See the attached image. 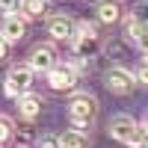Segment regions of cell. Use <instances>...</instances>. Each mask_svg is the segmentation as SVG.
<instances>
[{
  "label": "cell",
  "mask_w": 148,
  "mask_h": 148,
  "mask_svg": "<svg viewBox=\"0 0 148 148\" xmlns=\"http://www.w3.org/2000/svg\"><path fill=\"white\" fill-rule=\"evenodd\" d=\"M107 89L113 92V95H130L133 89H136V77H133L127 68L116 65V68L107 71Z\"/></svg>",
  "instance_id": "obj_5"
},
{
  "label": "cell",
  "mask_w": 148,
  "mask_h": 148,
  "mask_svg": "<svg viewBox=\"0 0 148 148\" xmlns=\"http://www.w3.org/2000/svg\"><path fill=\"white\" fill-rule=\"evenodd\" d=\"M133 45H136V47H139V51H142V53L148 56V27H142V33H139V39H136V42H133Z\"/></svg>",
  "instance_id": "obj_20"
},
{
  "label": "cell",
  "mask_w": 148,
  "mask_h": 148,
  "mask_svg": "<svg viewBox=\"0 0 148 148\" xmlns=\"http://www.w3.org/2000/svg\"><path fill=\"white\" fill-rule=\"evenodd\" d=\"M47 83H51L53 92H68V89L77 86V71H74L68 62H62V65L56 62L51 71H47Z\"/></svg>",
  "instance_id": "obj_6"
},
{
  "label": "cell",
  "mask_w": 148,
  "mask_h": 148,
  "mask_svg": "<svg viewBox=\"0 0 148 148\" xmlns=\"http://www.w3.org/2000/svg\"><path fill=\"white\" fill-rule=\"evenodd\" d=\"M45 6V0H21V18H42Z\"/></svg>",
  "instance_id": "obj_13"
},
{
  "label": "cell",
  "mask_w": 148,
  "mask_h": 148,
  "mask_svg": "<svg viewBox=\"0 0 148 148\" xmlns=\"http://www.w3.org/2000/svg\"><path fill=\"white\" fill-rule=\"evenodd\" d=\"M30 68H33V74L36 71H51L53 65H56V47L53 45H36L33 51H30V62H27Z\"/></svg>",
  "instance_id": "obj_7"
},
{
  "label": "cell",
  "mask_w": 148,
  "mask_h": 148,
  "mask_svg": "<svg viewBox=\"0 0 148 148\" xmlns=\"http://www.w3.org/2000/svg\"><path fill=\"white\" fill-rule=\"evenodd\" d=\"M68 119H71V125L74 127H89L92 121L98 119V98L89 95V92H80V95H74L71 98V104H68Z\"/></svg>",
  "instance_id": "obj_1"
},
{
  "label": "cell",
  "mask_w": 148,
  "mask_h": 148,
  "mask_svg": "<svg viewBox=\"0 0 148 148\" xmlns=\"http://www.w3.org/2000/svg\"><path fill=\"white\" fill-rule=\"evenodd\" d=\"M12 133H15V121L9 116H0V142H6Z\"/></svg>",
  "instance_id": "obj_15"
},
{
  "label": "cell",
  "mask_w": 148,
  "mask_h": 148,
  "mask_svg": "<svg viewBox=\"0 0 148 148\" xmlns=\"http://www.w3.org/2000/svg\"><path fill=\"white\" fill-rule=\"evenodd\" d=\"M133 77H136V83H148V59L136 68V74H133Z\"/></svg>",
  "instance_id": "obj_21"
},
{
  "label": "cell",
  "mask_w": 148,
  "mask_h": 148,
  "mask_svg": "<svg viewBox=\"0 0 148 148\" xmlns=\"http://www.w3.org/2000/svg\"><path fill=\"white\" fill-rule=\"evenodd\" d=\"M24 36H27V21H24L21 15H6L3 27H0V39H6L9 45L21 42Z\"/></svg>",
  "instance_id": "obj_8"
},
{
  "label": "cell",
  "mask_w": 148,
  "mask_h": 148,
  "mask_svg": "<svg viewBox=\"0 0 148 148\" xmlns=\"http://www.w3.org/2000/svg\"><path fill=\"white\" fill-rule=\"evenodd\" d=\"M42 107H45L42 95H33V92H27V95H21V98H18V113H21L24 119H36V116L42 113Z\"/></svg>",
  "instance_id": "obj_11"
},
{
  "label": "cell",
  "mask_w": 148,
  "mask_h": 148,
  "mask_svg": "<svg viewBox=\"0 0 148 148\" xmlns=\"http://www.w3.org/2000/svg\"><path fill=\"white\" fill-rule=\"evenodd\" d=\"M71 45H74V56L92 59L98 51H101V36H98V30L92 27V24L80 21V24H74V39H71Z\"/></svg>",
  "instance_id": "obj_2"
},
{
  "label": "cell",
  "mask_w": 148,
  "mask_h": 148,
  "mask_svg": "<svg viewBox=\"0 0 148 148\" xmlns=\"http://www.w3.org/2000/svg\"><path fill=\"white\" fill-rule=\"evenodd\" d=\"M47 33H51L56 42H71L74 39V21L68 15H53L47 21Z\"/></svg>",
  "instance_id": "obj_9"
},
{
  "label": "cell",
  "mask_w": 148,
  "mask_h": 148,
  "mask_svg": "<svg viewBox=\"0 0 148 148\" xmlns=\"http://www.w3.org/2000/svg\"><path fill=\"white\" fill-rule=\"evenodd\" d=\"M6 53H9V42L0 39V59H6Z\"/></svg>",
  "instance_id": "obj_22"
},
{
  "label": "cell",
  "mask_w": 148,
  "mask_h": 148,
  "mask_svg": "<svg viewBox=\"0 0 148 148\" xmlns=\"http://www.w3.org/2000/svg\"><path fill=\"white\" fill-rule=\"evenodd\" d=\"M136 121H133L130 116H113L110 119V125H107V130H110V136H113L116 142H125V145H136Z\"/></svg>",
  "instance_id": "obj_4"
},
{
  "label": "cell",
  "mask_w": 148,
  "mask_h": 148,
  "mask_svg": "<svg viewBox=\"0 0 148 148\" xmlns=\"http://www.w3.org/2000/svg\"><path fill=\"white\" fill-rule=\"evenodd\" d=\"M0 12H6V15L21 12V0H0Z\"/></svg>",
  "instance_id": "obj_18"
},
{
  "label": "cell",
  "mask_w": 148,
  "mask_h": 148,
  "mask_svg": "<svg viewBox=\"0 0 148 148\" xmlns=\"http://www.w3.org/2000/svg\"><path fill=\"white\" fill-rule=\"evenodd\" d=\"M30 86H33V68H30L27 62L12 65V68L6 71V86H3V92H6L9 98H21V95H27Z\"/></svg>",
  "instance_id": "obj_3"
},
{
  "label": "cell",
  "mask_w": 148,
  "mask_h": 148,
  "mask_svg": "<svg viewBox=\"0 0 148 148\" xmlns=\"http://www.w3.org/2000/svg\"><path fill=\"white\" fill-rule=\"evenodd\" d=\"M59 148H89V139L80 130H65L59 136Z\"/></svg>",
  "instance_id": "obj_12"
},
{
  "label": "cell",
  "mask_w": 148,
  "mask_h": 148,
  "mask_svg": "<svg viewBox=\"0 0 148 148\" xmlns=\"http://www.w3.org/2000/svg\"><path fill=\"white\" fill-rule=\"evenodd\" d=\"M136 145L139 148H148V121L136 127Z\"/></svg>",
  "instance_id": "obj_19"
},
{
  "label": "cell",
  "mask_w": 148,
  "mask_h": 148,
  "mask_svg": "<svg viewBox=\"0 0 148 148\" xmlns=\"http://www.w3.org/2000/svg\"><path fill=\"white\" fill-rule=\"evenodd\" d=\"M36 148H59V136H51V133H45V136L36 139Z\"/></svg>",
  "instance_id": "obj_17"
},
{
  "label": "cell",
  "mask_w": 148,
  "mask_h": 148,
  "mask_svg": "<svg viewBox=\"0 0 148 148\" xmlns=\"http://www.w3.org/2000/svg\"><path fill=\"white\" fill-rule=\"evenodd\" d=\"M136 24L148 27V0H139V3H133V15H130Z\"/></svg>",
  "instance_id": "obj_14"
},
{
  "label": "cell",
  "mask_w": 148,
  "mask_h": 148,
  "mask_svg": "<svg viewBox=\"0 0 148 148\" xmlns=\"http://www.w3.org/2000/svg\"><path fill=\"white\" fill-rule=\"evenodd\" d=\"M139 33H142V24H136V21L130 18V21L125 24V39H127V42H136V39H139Z\"/></svg>",
  "instance_id": "obj_16"
},
{
  "label": "cell",
  "mask_w": 148,
  "mask_h": 148,
  "mask_svg": "<svg viewBox=\"0 0 148 148\" xmlns=\"http://www.w3.org/2000/svg\"><path fill=\"white\" fill-rule=\"evenodd\" d=\"M98 12V21L101 24H119L125 18V6H121V0H101V3L95 6Z\"/></svg>",
  "instance_id": "obj_10"
}]
</instances>
